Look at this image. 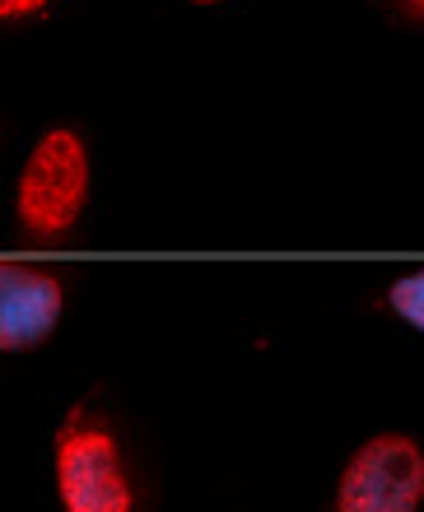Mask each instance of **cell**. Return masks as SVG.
<instances>
[{
    "mask_svg": "<svg viewBox=\"0 0 424 512\" xmlns=\"http://www.w3.org/2000/svg\"><path fill=\"white\" fill-rule=\"evenodd\" d=\"M94 191V168H89V145L80 131L70 126H52L38 135V145L28 149L19 187H14V219L24 238L52 243L66 238L84 219Z\"/></svg>",
    "mask_w": 424,
    "mask_h": 512,
    "instance_id": "6da1fadb",
    "label": "cell"
},
{
    "mask_svg": "<svg viewBox=\"0 0 424 512\" xmlns=\"http://www.w3.org/2000/svg\"><path fill=\"white\" fill-rule=\"evenodd\" d=\"M56 494L66 512H131L136 494L126 480L122 443L103 415L75 405L56 429Z\"/></svg>",
    "mask_w": 424,
    "mask_h": 512,
    "instance_id": "7a4b0ae2",
    "label": "cell"
},
{
    "mask_svg": "<svg viewBox=\"0 0 424 512\" xmlns=\"http://www.w3.org/2000/svg\"><path fill=\"white\" fill-rule=\"evenodd\" d=\"M424 447L411 433H373L355 447L336 485V512H420Z\"/></svg>",
    "mask_w": 424,
    "mask_h": 512,
    "instance_id": "3957f363",
    "label": "cell"
},
{
    "mask_svg": "<svg viewBox=\"0 0 424 512\" xmlns=\"http://www.w3.org/2000/svg\"><path fill=\"white\" fill-rule=\"evenodd\" d=\"M66 312V284L52 270L0 261V354L38 350L56 336Z\"/></svg>",
    "mask_w": 424,
    "mask_h": 512,
    "instance_id": "277c9868",
    "label": "cell"
},
{
    "mask_svg": "<svg viewBox=\"0 0 424 512\" xmlns=\"http://www.w3.org/2000/svg\"><path fill=\"white\" fill-rule=\"evenodd\" d=\"M387 308H392V317L401 326H411V331L424 336V266L406 270V275H397L387 284Z\"/></svg>",
    "mask_w": 424,
    "mask_h": 512,
    "instance_id": "5b68a950",
    "label": "cell"
},
{
    "mask_svg": "<svg viewBox=\"0 0 424 512\" xmlns=\"http://www.w3.org/2000/svg\"><path fill=\"white\" fill-rule=\"evenodd\" d=\"M52 0H0V24H19V19H38Z\"/></svg>",
    "mask_w": 424,
    "mask_h": 512,
    "instance_id": "8992f818",
    "label": "cell"
},
{
    "mask_svg": "<svg viewBox=\"0 0 424 512\" xmlns=\"http://www.w3.org/2000/svg\"><path fill=\"white\" fill-rule=\"evenodd\" d=\"M392 5H397L401 14H411L415 24H424V0H392Z\"/></svg>",
    "mask_w": 424,
    "mask_h": 512,
    "instance_id": "52a82bcc",
    "label": "cell"
},
{
    "mask_svg": "<svg viewBox=\"0 0 424 512\" xmlns=\"http://www.w3.org/2000/svg\"><path fill=\"white\" fill-rule=\"evenodd\" d=\"M192 5H224V0H192Z\"/></svg>",
    "mask_w": 424,
    "mask_h": 512,
    "instance_id": "ba28073f",
    "label": "cell"
}]
</instances>
